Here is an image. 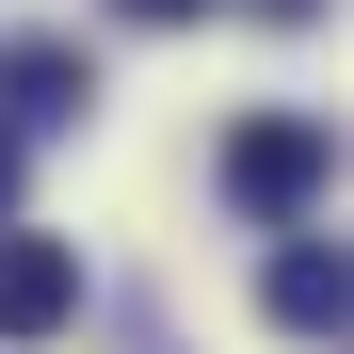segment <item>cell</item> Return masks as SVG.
Here are the masks:
<instances>
[{
    "label": "cell",
    "mask_w": 354,
    "mask_h": 354,
    "mask_svg": "<svg viewBox=\"0 0 354 354\" xmlns=\"http://www.w3.org/2000/svg\"><path fill=\"white\" fill-rule=\"evenodd\" d=\"M129 17H194V0H129Z\"/></svg>",
    "instance_id": "cell-6"
},
{
    "label": "cell",
    "mask_w": 354,
    "mask_h": 354,
    "mask_svg": "<svg viewBox=\"0 0 354 354\" xmlns=\"http://www.w3.org/2000/svg\"><path fill=\"white\" fill-rule=\"evenodd\" d=\"M258 17H306V0H258Z\"/></svg>",
    "instance_id": "cell-7"
},
{
    "label": "cell",
    "mask_w": 354,
    "mask_h": 354,
    "mask_svg": "<svg viewBox=\"0 0 354 354\" xmlns=\"http://www.w3.org/2000/svg\"><path fill=\"white\" fill-rule=\"evenodd\" d=\"M0 81H17V129H32V113H81V48H17Z\"/></svg>",
    "instance_id": "cell-4"
},
{
    "label": "cell",
    "mask_w": 354,
    "mask_h": 354,
    "mask_svg": "<svg viewBox=\"0 0 354 354\" xmlns=\"http://www.w3.org/2000/svg\"><path fill=\"white\" fill-rule=\"evenodd\" d=\"M0 209H17V129H0Z\"/></svg>",
    "instance_id": "cell-5"
},
{
    "label": "cell",
    "mask_w": 354,
    "mask_h": 354,
    "mask_svg": "<svg viewBox=\"0 0 354 354\" xmlns=\"http://www.w3.org/2000/svg\"><path fill=\"white\" fill-rule=\"evenodd\" d=\"M48 322H81V258L32 242V225H0V338H48Z\"/></svg>",
    "instance_id": "cell-2"
},
{
    "label": "cell",
    "mask_w": 354,
    "mask_h": 354,
    "mask_svg": "<svg viewBox=\"0 0 354 354\" xmlns=\"http://www.w3.org/2000/svg\"><path fill=\"white\" fill-rule=\"evenodd\" d=\"M322 177H338V145L306 129V113H258V129H225V194H242L258 225H306V209H322Z\"/></svg>",
    "instance_id": "cell-1"
},
{
    "label": "cell",
    "mask_w": 354,
    "mask_h": 354,
    "mask_svg": "<svg viewBox=\"0 0 354 354\" xmlns=\"http://www.w3.org/2000/svg\"><path fill=\"white\" fill-rule=\"evenodd\" d=\"M274 322H290V338H338V322H354V274H338L322 242H290V258H274Z\"/></svg>",
    "instance_id": "cell-3"
}]
</instances>
